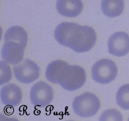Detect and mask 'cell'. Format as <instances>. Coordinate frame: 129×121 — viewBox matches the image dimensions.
Listing matches in <instances>:
<instances>
[{"instance_id":"6da1fadb","label":"cell","mask_w":129,"mask_h":121,"mask_svg":"<svg viewBox=\"0 0 129 121\" xmlns=\"http://www.w3.org/2000/svg\"><path fill=\"white\" fill-rule=\"evenodd\" d=\"M54 37L60 44L78 53L90 50L97 39L96 33L92 28L68 22H62L57 26Z\"/></svg>"},{"instance_id":"7a4b0ae2","label":"cell","mask_w":129,"mask_h":121,"mask_svg":"<svg viewBox=\"0 0 129 121\" xmlns=\"http://www.w3.org/2000/svg\"><path fill=\"white\" fill-rule=\"evenodd\" d=\"M100 107L99 98L94 94L89 92H84L76 97L72 103L75 113L83 118L95 115Z\"/></svg>"},{"instance_id":"3957f363","label":"cell","mask_w":129,"mask_h":121,"mask_svg":"<svg viewBox=\"0 0 129 121\" xmlns=\"http://www.w3.org/2000/svg\"><path fill=\"white\" fill-rule=\"evenodd\" d=\"M91 72L94 81L97 83L105 84L115 79L117 73V68L112 60L102 59L93 65Z\"/></svg>"},{"instance_id":"277c9868","label":"cell","mask_w":129,"mask_h":121,"mask_svg":"<svg viewBox=\"0 0 129 121\" xmlns=\"http://www.w3.org/2000/svg\"><path fill=\"white\" fill-rule=\"evenodd\" d=\"M15 78L22 84H29L38 79L40 76V68L35 62L26 59L13 68Z\"/></svg>"},{"instance_id":"5b68a950","label":"cell","mask_w":129,"mask_h":121,"mask_svg":"<svg viewBox=\"0 0 129 121\" xmlns=\"http://www.w3.org/2000/svg\"><path fill=\"white\" fill-rule=\"evenodd\" d=\"M30 98L33 105L40 108L44 107L52 101L53 90L46 82L40 81L32 86L30 91Z\"/></svg>"},{"instance_id":"8992f818","label":"cell","mask_w":129,"mask_h":121,"mask_svg":"<svg viewBox=\"0 0 129 121\" xmlns=\"http://www.w3.org/2000/svg\"><path fill=\"white\" fill-rule=\"evenodd\" d=\"M86 74L83 68L77 65H70L60 84L64 89L74 91L80 88L86 81Z\"/></svg>"},{"instance_id":"52a82bcc","label":"cell","mask_w":129,"mask_h":121,"mask_svg":"<svg viewBox=\"0 0 129 121\" xmlns=\"http://www.w3.org/2000/svg\"><path fill=\"white\" fill-rule=\"evenodd\" d=\"M109 53L117 57H122L129 52V36L124 32H118L109 37L108 43Z\"/></svg>"},{"instance_id":"ba28073f","label":"cell","mask_w":129,"mask_h":121,"mask_svg":"<svg viewBox=\"0 0 129 121\" xmlns=\"http://www.w3.org/2000/svg\"><path fill=\"white\" fill-rule=\"evenodd\" d=\"M25 48L18 42L5 41L1 50V57L7 63L15 65L23 60Z\"/></svg>"},{"instance_id":"9c48e42d","label":"cell","mask_w":129,"mask_h":121,"mask_svg":"<svg viewBox=\"0 0 129 121\" xmlns=\"http://www.w3.org/2000/svg\"><path fill=\"white\" fill-rule=\"evenodd\" d=\"M69 65L67 62L61 60L52 61L47 66L46 77L50 82L60 84L64 77Z\"/></svg>"},{"instance_id":"30bf717a","label":"cell","mask_w":129,"mask_h":121,"mask_svg":"<svg viewBox=\"0 0 129 121\" xmlns=\"http://www.w3.org/2000/svg\"><path fill=\"white\" fill-rule=\"evenodd\" d=\"M0 95L2 103L6 106H16L22 100V91L15 84H8L3 87Z\"/></svg>"},{"instance_id":"8fae6325","label":"cell","mask_w":129,"mask_h":121,"mask_svg":"<svg viewBox=\"0 0 129 121\" xmlns=\"http://www.w3.org/2000/svg\"><path fill=\"white\" fill-rule=\"evenodd\" d=\"M56 9L62 16L74 18L81 13L83 4L81 0H57Z\"/></svg>"},{"instance_id":"7c38bea8","label":"cell","mask_w":129,"mask_h":121,"mask_svg":"<svg viewBox=\"0 0 129 121\" xmlns=\"http://www.w3.org/2000/svg\"><path fill=\"white\" fill-rule=\"evenodd\" d=\"M124 7L123 0H102V11L108 18H114L120 15L123 11Z\"/></svg>"},{"instance_id":"4fadbf2b","label":"cell","mask_w":129,"mask_h":121,"mask_svg":"<svg viewBox=\"0 0 129 121\" xmlns=\"http://www.w3.org/2000/svg\"><path fill=\"white\" fill-rule=\"evenodd\" d=\"M27 33L25 29L19 26H14L10 28L6 32L4 41H15L20 43L26 47L28 42Z\"/></svg>"},{"instance_id":"5bb4252c","label":"cell","mask_w":129,"mask_h":121,"mask_svg":"<svg viewBox=\"0 0 129 121\" xmlns=\"http://www.w3.org/2000/svg\"><path fill=\"white\" fill-rule=\"evenodd\" d=\"M116 97L119 107L126 110H129V84L124 85L120 88Z\"/></svg>"},{"instance_id":"9a60e30c","label":"cell","mask_w":129,"mask_h":121,"mask_svg":"<svg viewBox=\"0 0 129 121\" xmlns=\"http://www.w3.org/2000/svg\"><path fill=\"white\" fill-rule=\"evenodd\" d=\"M7 62H1V85L9 82L12 77V72L10 66Z\"/></svg>"},{"instance_id":"2e32d148","label":"cell","mask_w":129,"mask_h":121,"mask_svg":"<svg viewBox=\"0 0 129 121\" xmlns=\"http://www.w3.org/2000/svg\"><path fill=\"white\" fill-rule=\"evenodd\" d=\"M100 121H122L123 117L121 113L116 109L107 110L101 115Z\"/></svg>"},{"instance_id":"e0dca14e","label":"cell","mask_w":129,"mask_h":121,"mask_svg":"<svg viewBox=\"0 0 129 121\" xmlns=\"http://www.w3.org/2000/svg\"><path fill=\"white\" fill-rule=\"evenodd\" d=\"M128 120H129V118H128Z\"/></svg>"}]
</instances>
